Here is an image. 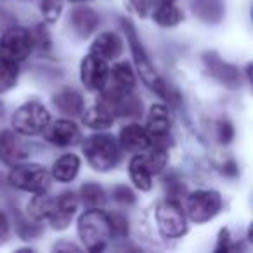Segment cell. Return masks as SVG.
<instances>
[{"label":"cell","mask_w":253,"mask_h":253,"mask_svg":"<svg viewBox=\"0 0 253 253\" xmlns=\"http://www.w3.org/2000/svg\"><path fill=\"white\" fill-rule=\"evenodd\" d=\"M108 77H109L108 61L99 57L94 52H90L88 56L84 57L80 66V78H82V84L88 90H102L106 87Z\"/></svg>","instance_id":"obj_9"},{"label":"cell","mask_w":253,"mask_h":253,"mask_svg":"<svg viewBox=\"0 0 253 253\" xmlns=\"http://www.w3.org/2000/svg\"><path fill=\"white\" fill-rule=\"evenodd\" d=\"M78 208V198L75 193L66 191L54 200V210L49 217V222L54 229H66Z\"/></svg>","instance_id":"obj_13"},{"label":"cell","mask_w":253,"mask_h":253,"mask_svg":"<svg viewBox=\"0 0 253 253\" xmlns=\"http://www.w3.org/2000/svg\"><path fill=\"white\" fill-rule=\"evenodd\" d=\"M28 158V148L21 141L18 132L4 130L0 132V160L5 165H19Z\"/></svg>","instance_id":"obj_12"},{"label":"cell","mask_w":253,"mask_h":253,"mask_svg":"<svg viewBox=\"0 0 253 253\" xmlns=\"http://www.w3.org/2000/svg\"><path fill=\"white\" fill-rule=\"evenodd\" d=\"M203 59H205V64H207L208 71H210L218 82H222V84L231 88H234L236 85L239 84V71L236 70L232 64L222 61L217 54L208 52L203 56Z\"/></svg>","instance_id":"obj_15"},{"label":"cell","mask_w":253,"mask_h":253,"mask_svg":"<svg viewBox=\"0 0 253 253\" xmlns=\"http://www.w3.org/2000/svg\"><path fill=\"white\" fill-rule=\"evenodd\" d=\"M40 11H42L43 18H45L47 21L54 23V21H57V18H59L61 12H63V4H61V0H42Z\"/></svg>","instance_id":"obj_27"},{"label":"cell","mask_w":253,"mask_h":253,"mask_svg":"<svg viewBox=\"0 0 253 253\" xmlns=\"http://www.w3.org/2000/svg\"><path fill=\"white\" fill-rule=\"evenodd\" d=\"M78 170H80V158L77 155L66 153L61 158H57L52 165V177L59 182H70L77 177Z\"/></svg>","instance_id":"obj_20"},{"label":"cell","mask_w":253,"mask_h":253,"mask_svg":"<svg viewBox=\"0 0 253 253\" xmlns=\"http://www.w3.org/2000/svg\"><path fill=\"white\" fill-rule=\"evenodd\" d=\"M165 2H173V0H149L151 5H160V4H165Z\"/></svg>","instance_id":"obj_36"},{"label":"cell","mask_w":253,"mask_h":253,"mask_svg":"<svg viewBox=\"0 0 253 253\" xmlns=\"http://www.w3.org/2000/svg\"><path fill=\"white\" fill-rule=\"evenodd\" d=\"M54 104L63 115L68 116H80L84 113V97L80 92L73 90V88H63L54 95Z\"/></svg>","instance_id":"obj_19"},{"label":"cell","mask_w":253,"mask_h":253,"mask_svg":"<svg viewBox=\"0 0 253 253\" xmlns=\"http://www.w3.org/2000/svg\"><path fill=\"white\" fill-rule=\"evenodd\" d=\"M50 115L40 102L30 101L19 106L12 115V128L21 135H39L45 130Z\"/></svg>","instance_id":"obj_3"},{"label":"cell","mask_w":253,"mask_h":253,"mask_svg":"<svg viewBox=\"0 0 253 253\" xmlns=\"http://www.w3.org/2000/svg\"><path fill=\"white\" fill-rule=\"evenodd\" d=\"M45 139L50 144L57 146V148H68V146L77 144L82 139V132L71 120H57V122L50 123L45 126Z\"/></svg>","instance_id":"obj_11"},{"label":"cell","mask_w":253,"mask_h":253,"mask_svg":"<svg viewBox=\"0 0 253 253\" xmlns=\"http://www.w3.org/2000/svg\"><path fill=\"white\" fill-rule=\"evenodd\" d=\"M84 153L88 160V165L97 172L113 170L120 163V142L111 134H95L90 135L84 142Z\"/></svg>","instance_id":"obj_2"},{"label":"cell","mask_w":253,"mask_h":253,"mask_svg":"<svg viewBox=\"0 0 253 253\" xmlns=\"http://www.w3.org/2000/svg\"><path fill=\"white\" fill-rule=\"evenodd\" d=\"M123 28H125L126 37H128V43H130L132 56H134V61H135V66H137L139 75L142 77V80L146 82V85H148V87L155 88L156 85L160 84V80H162V78L156 75V70H155V66H153L151 59L148 57V52H146V49L142 47L139 37L135 35L134 26H132L130 23L123 21Z\"/></svg>","instance_id":"obj_8"},{"label":"cell","mask_w":253,"mask_h":253,"mask_svg":"<svg viewBox=\"0 0 253 253\" xmlns=\"http://www.w3.org/2000/svg\"><path fill=\"white\" fill-rule=\"evenodd\" d=\"M71 26L73 30L78 33L80 37H88L97 30L99 23V14L94 11V9L87 7V5H80V7L73 9L71 11Z\"/></svg>","instance_id":"obj_16"},{"label":"cell","mask_w":253,"mask_h":253,"mask_svg":"<svg viewBox=\"0 0 253 253\" xmlns=\"http://www.w3.org/2000/svg\"><path fill=\"white\" fill-rule=\"evenodd\" d=\"M156 222L163 236L167 238H180L186 234V213L175 200H167L156 207Z\"/></svg>","instance_id":"obj_7"},{"label":"cell","mask_w":253,"mask_h":253,"mask_svg":"<svg viewBox=\"0 0 253 253\" xmlns=\"http://www.w3.org/2000/svg\"><path fill=\"white\" fill-rule=\"evenodd\" d=\"M128 172H130V179L135 184V187L141 191H149L153 187V173L148 169L144 162V156L137 155L130 160V167H128Z\"/></svg>","instance_id":"obj_22"},{"label":"cell","mask_w":253,"mask_h":253,"mask_svg":"<svg viewBox=\"0 0 253 253\" xmlns=\"http://www.w3.org/2000/svg\"><path fill=\"white\" fill-rule=\"evenodd\" d=\"M144 128L149 134V137H151L153 146L167 149V142H169V134H170V115L167 106L163 104L151 106Z\"/></svg>","instance_id":"obj_10"},{"label":"cell","mask_w":253,"mask_h":253,"mask_svg":"<svg viewBox=\"0 0 253 253\" xmlns=\"http://www.w3.org/2000/svg\"><path fill=\"white\" fill-rule=\"evenodd\" d=\"M32 40H33V45H39L40 49H50V37L47 33L45 26H37L35 32H32Z\"/></svg>","instance_id":"obj_30"},{"label":"cell","mask_w":253,"mask_h":253,"mask_svg":"<svg viewBox=\"0 0 253 253\" xmlns=\"http://www.w3.org/2000/svg\"><path fill=\"white\" fill-rule=\"evenodd\" d=\"M111 75V90L116 95L132 94L135 87V77L132 66L128 63H116L115 68L109 71Z\"/></svg>","instance_id":"obj_17"},{"label":"cell","mask_w":253,"mask_h":253,"mask_svg":"<svg viewBox=\"0 0 253 253\" xmlns=\"http://www.w3.org/2000/svg\"><path fill=\"white\" fill-rule=\"evenodd\" d=\"M9 229H11V224H9V218L4 211H0V241L7 238Z\"/></svg>","instance_id":"obj_34"},{"label":"cell","mask_w":253,"mask_h":253,"mask_svg":"<svg viewBox=\"0 0 253 253\" xmlns=\"http://www.w3.org/2000/svg\"><path fill=\"white\" fill-rule=\"evenodd\" d=\"M33 49L32 33L26 28L16 26L0 37V59L9 63H21Z\"/></svg>","instance_id":"obj_5"},{"label":"cell","mask_w":253,"mask_h":253,"mask_svg":"<svg viewBox=\"0 0 253 253\" xmlns=\"http://www.w3.org/2000/svg\"><path fill=\"white\" fill-rule=\"evenodd\" d=\"M120 146L126 151L132 153H144L153 148L151 137L141 125H126L120 132Z\"/></svg>","instance_id":"obj_14"},{"label":"cell","mask_w":253,"mask_h":253,"mask_svg":"<svg viewBox=\"0 0 253 253\" xmlns=\"http://www.w3.org/2000/svg\"><path fill=\"white\" fill-rule=\"evenodd\" d=\"M73 2H84V0H73Z\"/></svg>","instance_id":"obj_37"},{"label":"cell","mask_w":253,"mask_h":253,"mask_svg":"<svg viewBox=\"0 0 253 253\" xmlns=\"http://www.w3.org/2000/svg\"><path fill=\"white\" fill-rule=\"evenodd\" d=\"M128 7L134 12H137L139 16H146L151 4H149V0H128Z\"/></svg>","instance_id":"obj_32"},{"label":"cell","mask_w":253,"mask_h":253,"mask_svg":"<svg viewBox=\"0 0 253 253\" xmlns=\"http://www.w3.org/2000/svg\"><path fill=\"white\" fill-rule=\"evenodd\" d=\"M109 217V224H111V234L116 238H125L128 234V220L120 213H111Z\"/></svg>","instance_id":"obj_28"},{"label":"cell","mask_w":253,"mask_h":253,"mask_svg":"<svg viewBox=\"0 0 253 253\" xmlns=\"http://www.w3.org/2000/svg\"><path fill=\"white\" fill-rule=\"evenodd\" d=\"M224 11L222 0H193V12L205 23H218Z\"/></svg>","instance_id":"obj_21"},{"label":"cell","mask_w":253,"mask_h":253,"mask_svg":"<svg viewBox=\"0 0 253 253\" xmlns=\"http://www.w3.org/2000/svg\"><path fill=\"white\" fill-rule=\"evenodd\" d=\"M234 139V126L231 125V122L227 120H222L218 123V141L222 144H229V142Z\"/></svg>","instance_id":"obj_31"},{"label":"cell","mask_w":253,"mask_h":253,"mask_svg":"<svg viewBox=\"0 0 253 253\" xmlns=\"http://www.w3.org/2000/svg\"><path fill=\"white\" fill-rule=\"evenodd\" d=\"M19 70L16 63H9V61L0 59V94L7 92L12 88L18 82Z\"/></svg>","instance_id":"obj_26"},{"label":"cell","mask_w":253,"mask_h":253,"mask_svg":"<svg viewBox=\"0 0 253 253\" xmlns=\"http://www.w3.org/2000/svg\"><path fill=\"white\" fill-rule=\"evenodd\" d=\"M80 198L85 205L88 207L95 208V207H101L102 203L106 201V193L99 184L95 182H87L82 186L80 189Z\"/></svg>","instance_id":"obj_25"},{"label":"cell","mask_w":253,"mask_h":253,"mask_svg":"<svg viewBox=\"0 0 253 253\" xmlns=\"http://www.w3.org/2000/svg\"><path fill=\"white\" fill-rule=\"evenodd\" d=\"M78 236L85 248L90 252H101L106 248L111 234V224L106 211H101L97 207L90 208L78 218Z\"/></svg>","instance_id":"obj_1"},{"label":"cell","mask_w":253,"mask_h":253,"mask_svg":"<svg viewBox=\"0 0 253 253\" xmlns=\"http://www.w3.org/2000/svg\"><path fill=\"white\" fill-rule=\"evenodd\" d=\"M9 182L14 187L28 193H45L50 184V173L43 165L39 163H26L14 165L9 173Z\"/></svg>","instance_id":"obj_4"},{"label":"cell","mask_w":253,"mask_h":253,"mask_svg":"<svg viewBox=\"0 0 253 253\" xmlns=\"http://www.w3.org/2000/svg\"><path fill=\"white\" fill-rule=\"evenodd\" d=\"M229 250H231V234L227 229H222L218 234V245L215 252H229Z\"/></svg>","instance_id":"obj_33"},{"label":"cell","mask_w":253,"mask_h":253,"mask_svg":"<svg viewBox=\"0 0 253 253\" xmlns=\"http://www.w3.org/2000/svg\"><path fill=\"white\" fill-rule=\"evenodd\" d=\"M54 210V198L47 196L45 193H37L35 198L28 203V213L35 220H49Z\"/></svg>","instance_id":"obj_24"},{"label":"cell","mask_w":253,"mask_h":253,"mask_svg":"<svg viewBox=\"0 0 253 253\" xmlns=\"http://www.w3.org/2000/svg\"><path fill=\"white\" fill-rule=\"evenodd\" d=\"M123 43L120 40V37L113 32H104L94 40L92 43V52L97 54L102 59H116L122 54Z\"/></svg>","instance_id":"obj_18"},{"label":"cell","mask_w":253,"mask_h":253,"mask_svg":"<svg viewBox=\"0 0 253 253\" xmlns=\"http://www.w3.org/2000/svg\"><path fill=\"white\" fill-rule=\"evenodd\" d=\"M224 173L229 177H236L238 175V165H236V162H232V160H229V162H225L224 165Z\"/></svg>","instance_id":"obj_35"},{"label":"cell","mask_w":253,"mask_h":253,"mask_svg":"<svg viewBox=\"0 0 253 253\" xmlns=\"http://www.w3.org/2000/svg\"><path fill=\"white\" fill-rule=\"evenodd\" d=\"M222 207V198L217 191H194L186 198V215L193 222H208L218 213Z\"/></svg>","instance_id":"obj_6"},{"label":"cell","mask_w":253,"mask_h":253,"mask_svg":"<svg viewBox=\"0 0 253 253\" xmlns=\"http://www.w3.org/2000/svg\"><path fill=\"white\" fill-rule=\"evenodd\" d=\"M113 200L120 205H134L135 203V194L128 186L120 184V186H116L115 189H113Z\"/></svg>","instance_id":"obj_29"},{"label":"cell","mask_w":253,"mask_h":253,"mask_svg":"<svg viewBox=\"0 0 253 253\" xmlns=\"http://www.w3.org/2000/svg\"><path fill=\"white\" fill-rule=\"evenodd\" d=\"M153 18H155V21L158 23L160 26L170 28V26L179 25L184 19V14L173 2H165V4L156 5L155 12H153Z\"/></svg>","instance_id":"obj_23"}]
</instances>
